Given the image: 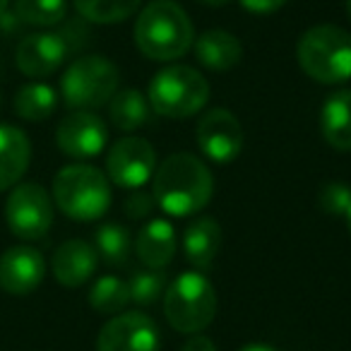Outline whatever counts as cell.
<instances>
[{
	"mask_svg": "<svg viewBox=\"0 0 351 351\" xmlns=\"http://www.w3.org/2000/svg\"><path fill=\"white\" fill-rule=\"evenodd\" d=\"M210 82L191 65H169L149 82L147 101L164 118H191L205 108Z\"/></svg>",
	"mask_w": 351,
	"mask_h": 351,
	"instance_id": "6",
	"label": "cell"
},
{
	"mask_svg": "<svg viewBox=\"0 0 351 351\" xmlns=\"http://www.w3.org/2000/svg\"><path fill=\"white\" fill-rule=\"evenodd\" d=\"M219 248L221 229L210 217H200V219L191 221L183 231V253H186L188 263L197 267V272L212 267L215 258L219 255Z\"/></svg>",
	"mask_w": 351,
	"mask_h": 351,
	"instance_id": "19",
	"label": "cell"
},
{
	"mask_svg": "<svg viewBox=\"0 0 351 351\" xmlns=\"http://www.w3.org/2000/svg\"><path fill=\"white\" fill-rule=\"evenodd\" d=\"M152 195L154 202L171 217H191L207 207L215 191L210 169L193 154H171L156 166Z\"/></svg>",
	"mask_w": 351,
	"mask_h": 351,
	"instance_id": "1",
	"label": "cell"
},
{
	"mask_svg": "<svg viewBox=\"0 0 351 351\" xmlns=\"http://www.w3.org/2000/svg\"><path fill=\"white\" fill-rule=\"evenodd\" d=\"M239 3L253 15H269V12H277L287 0H239Z\"/></svg>",
	"mask_w": 351,
	"mask_h": 351,
	"instance_id": "30",
	"label": "cell"
},
{
	"mask_svg": "<svg viewBox=\"0 0 351 351\" xmlns=\"http://www.w3.org/2000/svg\"><path fill=\"white\" fill-rule=\"evenodd\" d=\"M317 205L325 215L332 217H344L346 210L351 207V188L346 183H327L317 195Z\"/></svg>",
	"mask_w": 351,
	"mask_h": 351,
	"instance_id": "28",
	"label": "cell"
},
{
	"mask_svg": "<svg viewBox=\"0 0 351 351\" xmlns=\"http://www.w3.org/2000/svg\"><path fill=\"white\" fill-rule=\"evenodd\" d=\"M8 5H10V0H0V17H3V12L8 10Z\"/></svg>",
	"mask_w": 351,
	"mask_h": 351,
	"instance_id": "34",
	"label": "cell"
},
{
	"mask_svg": "<svg viewBox=\"0 0 351 351\" xmlns=\"http://www.w3.org/2000/svg\"><path fill=\"white\" fill-rule=\"evenodd\" d=\"M156 207L154 195L145 191H132L125 200V215L130 219H145V217L152 215V210Z\"/></svg>",
	"mask_w": 351,
	"mask_h": 351,
	"instance_id": "29",
	"label": "cell"
},
{
	"mask_svg": "<svg viewBox=\"0 0 351 351\" xmlns=\"http://www.w3.org/2000/svg\"><path fill=\"white\" fill-rule=\"evenodd\" d=\"M301 70L320 84L351 80V34L335 25H317L303 32L296 46Z\"/></svg>",
	"mask_w": 351,
	"mask_h": 351,
	"instance_id": "3",
	"label": "cell"
},
{
	"mask_svg": "<svg viewBox=\"0 0 351 351\" xmlns=\"http://www.w3.org/2000/svg\"><path fill=\"white\" fill-rule=\"evenodd\" d=\"M128 303H130V289L121 277H113V274L99 277L89 289V306L97 313L116 315V313H123Z\"/></svg>",
	"mask_w": 351,
	"mask_h": 351,
	"instance_id": "24",
	"label": "cell"
},
{
	"mask_svg": "<svg viewBox=\"0 0 351 351\" xmlns=\"http://www.w3.org/2000/svg\"><path fill=\"white\" fill-rule=\"evenodd\" d=\"M200 3L210 8H221V5H226V3H231V0H200Z\"/></svg>",
	"mask_w": 351,
	"mask_h": 351,
	"instance_id": "33",
	"label": "cell"
},
{
	"mask_svg": "<svg viewBox=\"0 0 351 351\" xmlns=\"http://www.w3.org/2000/svg\"><path fill=\"white\" fill-rule=\"evenodd\" d=\"M320 130L327 145L339 152L351 149V89L330 94L320 108Z\"/></svg>",
	"mask_w": 351,
	"mask_h": 351,
	"instance_id": "20",
	"label": "cell"
},
{
	"mask_svg": "<svg viewBox=\"0 0 351 351\" xmlns=\"http://www.w3.org/2000/svg\"><path fill=\"white\" fill-rule=\"evenodd\" d=\"M195 140L207 159L229 164L243 149V128L229 108H212L197 123Z\"/></svg>",
	"mask_w": 351,
	"mask_h": 351,
	"instance_id": "10",
	"label": "cell"
},
{
	"mask_svg": "<svg viewBox=\"0 0 351 351\" xmlns=\"http://www.w3.org/2000/svg\"><path fill=\"white\" fill-rule=\"evenodd\" d=\"M5 221L17 239L39 241L53 224V200L39 183H17L5 200Z\"/></svg>",
	"mask_w": 351,
	"mask_h": 351,
	"instance_id": "8",
	"label": "cell"
},
{
	"mask_svg": "<svg viewBox=\"0 0 351 351\" xmlns=\"http://www.w3.org/2000/svg\"><path fill=\"white\" fill-rule=\"evenodd\" d=\"M68 41L53 32H34L17 44L15 63L22 75L41 80L53 75L68 58Z\"/></svg>",
	"mask_w": 351,
	"mask_h": 351,
	"instance_id": "13",
	"label": "cell"
},
{
	"mask_svg": "<svg viewBox=\"0 0 351 351\" xmlns=\"http://www.w3.org/2000/svg\"><path fill=\"white\" fill-rule=\"evenodd\" d=\"M346 226H349V234H351V207H349V210H346Z\"/></svg>",
	"mask_w": 351,
	"mask_h": 351,
	"instance_id": "35",
	"label": "cell"
},
{
	"mask_svg": "<svg viewBox=\"0 0 351 351\" xmlns=\"http://www.w3.org/2000/svg\"><path fill=\"white\" fill-rule=\"evenodd\" d=\"M97 265H99L97 248L80 239L60 243L53 253V260H51L53 277L58 279V284H63L68 289H77L82 284H87L92 279V274L97 272Z\"/></svg>",
	"mask_w": 351,
	"mask_h": 351,
	"instance_id": "15",
	"label": "cell"
},
{
	"mask_svg": "<svg viewBox=\"0 0 351 351\" xmlns=\"http://www.w3.org/2000/svg\"><path fill=\"white\" fill-rule=\"evenodd\" d=\"M32 161V142L25 130L0 123V193L22 181Z\"/></svg>",
	"mask_w": 351,
	"mask_h": 351,
	"instance_id": "16",
	"label": "cell"
},
{
	"mask_svg": "<svg viewBox=\"0 0 351 351\" xmlns=\"http://www.w3.org/2000/svg\"><path fill=\"white\" fill-rule=\"evenodd\" d=\"M94 248H97L99 258H104L113 267H121L130 258L132 241L128 229H123L121 224H104L94 234Z\"/></svg>",
	"mask_w": 351,
	"mask_h": 351,
	"instance_id": "25",
	"label": "cell"
},
{
	"mask_svg": "<svg viewBox=\"0 0 351 351\" xmlns=\"http://www.w3.org/2000/svg\"><path fill=\"white\" fill-rule=\"evenodd\" d=\"M46 274L44 255L32 245H12L0 255V289L12 296L32 293Z\"/></svg>",
	"mask_w": 351,
	"mask_h": 351,
	"instance_id": "14",
	"label": "cell"
},
{
	"mask_svg": "<svg viewBox=\"0 0 351 351\" xmlns=\"http://www.w3.org/2000/svg\"><path fill=\"white\" fill-rule=\"evenodd\" d=\"M241 351H277V349H272V346H267V344H248Z\"/></svg>",
	"mask_w": 351,
	"mask_h": 351,
	"instance_id": "32",
	"label": "cell"
},
{
	"mask_svg": "<svg viewBox=\"0 0 351 351\" xmlns=\"http://www.w3.org/2000/svg\"><path fill=\"white\" fill-rule=\"evenodd\" d=\"M56 106H58V94L46 82L25 84V87L15 94V111H17V116L25 118V121H32V123L46 121V118L53 116Z\"/></svg>",
	"mask_w": 351,
	"mask_h": 351,
	"instance_id": "22",
	"label": "cell"
},
{
	"mask_svg": "<svg viewBox=\"0 0 351 351\" xmlns=\"http://www.w3.org/2000/svg\"><path fill=\"white\" fill-rule=\"evenodd\" d=\"M118 92V68L104 56H82L60 77L63 101L75 111H92Z\"/></svg>",
	"mask_w": 351,
	"mask_h": 351,
	"instance_id": "7",
	"label": "cell"
},
{
	"mask_svg": "<svg viewBox=\"0 0 351 351\" xmlns=\"http://www.w3.org/2000/svg\"><path fill=\"white\" fill-rule=\"evenodd\" d=\"M68 15V0H15V17L32 27H53Z\"/></svg>",
	"mask_w": 351,
	"mask_h": 351,
	"instance_id": "26",
	"label": "cell"
},
{
	"mask_svg": "<svg viewBox=\"0 0 351 351\" xmlns=\"http://www.w3.org/2000/svg\"><path fill=\"white\" fill-rule=\"evenodd\" d=\"M135 46L152 60H176L193 49L195 29L178 3L152 0L142 8L135 22Z\"/></svg>",
	"mask_w": 351,
	"mask_h": 351,
	"instance_id": "2",
	"label": "cell"
},
{
	"mask_svg": "<svg viewBox=\"0 0 351 351\" xmlns=\"http://www.w3.org/2000/svg\"><path fill=\"white\" fill-rule=\"evenodd\" d=\"M181 351H217L215 341L205 335H193L186 344L181 346Z\"/></svg>",
	"mask_w": 351,
	"mask_h": 351,
	"instance_id": "31",
	"label": "cell"
},
{
	"mask_svg": "<svg viewBox=\"0 0 351 351\" xmlns=\"http://www.w3.org/2000/svg\"><path fill=\"white\" fill-rule=\"evenodd\" d=\"M56 142L70 159H94L108 142L106 123L92 111H73L60 121Z\"/></svg>",
	"mask_w": 351,
	"mask_h": 351,
	"instance_id": "12",
	"label": "cell"
},
{
	"mask_svg": "<svg viewBox=\"0 0 351 351\" xmlns=\"http://www.w3.org/2000/svg\"><path fill=\"white\" fill-rule=\"evenodd\" d=\"M164 315L176 332L197 335L217 315V291L202 272H183L166 287Z\"/></svg>",
	"mask_w": 351,
	"mask_h": 351,
	"instance_id": "5",
	"label": "cell"
},
{
	"mask_svg": "<svg viewBox=\"0 0 351 351\" xmlns=\"http://www.w3.org/2000/svg\"><path fill=\"white\" fill-rule=\"evenodd\" d=\"M166 274L164 269H140L130 277V301L137 306H152L166 293Z\"/></svg>",
	"mask_w": 351,
	"mask_h": 351,
	"instance_id": "27",
	"label": "cell"
},
{
	"mask_svg": "<svg viewBox=\"0 0 351 351\" xmlns=\"http://www.w3.org/2000/svg\"><path fill=\"white\" fill-rule=\"evenodd\" d=\"M142 0H75V8L94 25H118L137 12Z\"/></svg>",
	"mask_w": 351,
	"mask_h": 351,
	"instance_id": "23",
	"label": "cell"
},
{
	"mask_svg": "<svg viewBox=\"0 0 351 351\" xmlns=\"http://www.w3.org/2000/svg\"><path fill=\"white\" fill-rule=\"evenodd\" d=\"M108 116L118 130L132 132L145 125L149 118V101L137 89H123L113 94V99L108 101Z\"/></svg>",
	"mask_w": 351,
	"mask_h": 351,
	"instance_id": "21",
	"label": "cell"
},
{
	"mask_svg": "<svg viewBox=\"0 0 351 351\" xmlns=\"http://www.w3.org/2000/svg\"><path fill=\"white\" fill-rule=\"evenodd\" d=\"M178 236L166 219H152L135 239V253L149 269H164L173 260Z\"/></svg>",
	"mask_w": 351,
	"mask_h": 351,
	"instance_id": "17",
	"label": "cell"
},
{
	"mask_svg": "<svg viewBox=\"0 0 351 351\" xmlns=\"http://www.w3.org/2000/svg\"><path fill=\"white\" fill-rule=\"evenodd\" d=\"M346 12H349V20H351V0H346Z\"/></svg>",
	"mask_w": 351,
	"mask_h": 351,
	"instance_id": "36",
	"label": "cell"
},
{
	"mask_svg": "<svg viewBox=\"0 0 351 351\" xmlns=\"http://www.w3.org/2000/svg\"><path fill=\"white\" fill-rule=\"evenodd\" d=\"M53 202L70 219L94 221L111 207V186L106 176L94 166H65L53 178Z\"/></svg>",
	"mask_w": 351,
	"mask_h": 351,
	"instance_id": "4",
	"label": "cell"
},
{
	"mask_svg": "<svg viewBox=\"0 0 351 351\" xmlns=\"http://www.w3.org/2000/svg\"><path fill=\"white\" fill-rule=\"evenodd\" d=\"M97 351H161L154 320L137 311L121 313L101 327Z\"/></svg>",
	"mask_w": 351,
	"mask_h": 351,
	"instance_id": "11",
	"label": "cell"
},
{
	"mask_svg": "<svg viewBox=\"0 0 351 351\" xmlns=\"http://www.w3.org/2000/svg\"><path fill=\"white\" fill-rule=\"evenodd\" d=\"M193 51H195L197 63L215 73H226V70L236 68L243 56L241 41L224 29H210L200 34L197 41H193Z\"/></svg>",
	"mask_w": 351,
	"mask_h": 351,
	"instance_id": "18",
	"label": "cell"
},
{
	"mask_svg": "<svg viewBox=\"0 0 351 351\" xmlns=\"http://www.w3.org/2000/svg\"><path fill=\"white\" fill-rule=\"evenodd\" d=\"M154 171L156 152L145 137H121L106 154V178L125 191H140Z\"/></svg>",
	"mask_w": 351,
	"mask_h": 351,
	"instance_id": "9",
	"label": "cell"
}]
</instances>
